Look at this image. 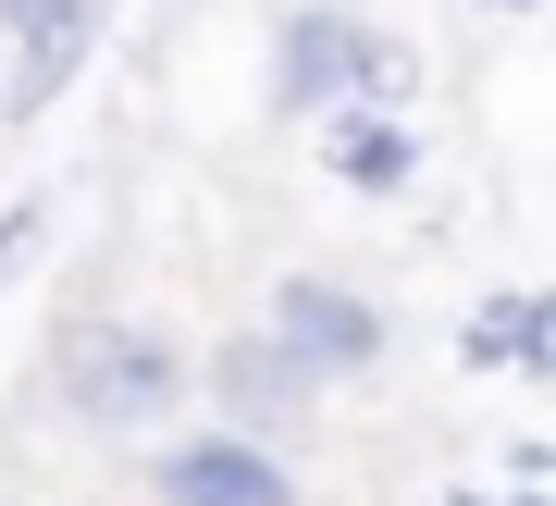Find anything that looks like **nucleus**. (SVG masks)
Instances as JSON below:
<instances>
[{"label":"nucleus","mask_w":556,"mask_h":506,"mask_svg":"<svg viewBox=\"0 0 556 506\" xmlns=\"http://www.w3.org/2000/svg\"><path fill=\"white\" fill-rule=\"evenodd\" d=\"M445 506H482V494H445Z\"/></svg>","instance_id":"ddd939ff"},{"label":"nucleus","mask_w":556,"mask_h":506,"mask_svg":"<svg viewBox=\"0 0 556 506\" xmlns=\"http://www.w3.org/2000/svg\"><path fill=\"white\" fill-rule=\"evenodd\" d=\"M100 38H112V0H38V13L13 25V75H0V112L13 124H38L62 87L100 62Z\"/></svg>","instance_id":"423d86ee"},{"label":"nucleus","mask_w":556,"mask_h":506,"mask_svg":"<svg viewBox=\"0 0 556 506\" xmlns=\"http://www.w3.org/2000/svg\"><path fill=\"white\" fill-rule=\"evenodd\" d=\"M186 383L211 395V420H236V432H260V445H285V432H309V408H321V370L285 346L273 321H248V333H223V346L186 370Z\"/></svg>","instance_id":"f03ea898"},{"label":"nucleus","mask_w":556,"mask_h":506,"mask_svg":"<svg viewBox=\"0 0 556 506\" xmlns=\"http://www.w3.org/2000/svg\"><path fill=\"white\" fill-rule=\"evenodd\" d=\"M482 13H544V0H482Z\"/></svg>","instance_id":"f8f14e48"},{"label":"nucleus","mask_w":556,"mask_h":506,"mask_svg":"<svg viewBox=\"0 0 556 506\" xmlns=\"http://www.w3.org/2000/svg\"><path fill=\"white\" fill-rule=\"evenodd\" d=\"M482 506H556V494L544 482H507V494H482Z\"/></svg>","instance_id":"9d476101"},{"label":"nucleus","mask_w":556,"mask_h":506,"mask_svg":"<svg viewBox=\"0 0 556 506\" xmlns=\"http://www.w3.org/2000/svg\"><path fill=\"white\" fill-rule=\"evenodd\" d=\"M457 370H519V383H556V296L544 284H507L457 321Z\"/></svg>","instance_id":"6e6552de"},{"label":"nucleus","mask_w":556,"mask_h":506,"mask_svg":"<svg viewBox=\"0 0 556 506\" xmlns=\"http://www.w3.org/2000/svg\"><path fill=\"white\" fill-rule=\"evenodd\" d=\"M50 408L75 420V432H100V445H149V432L186 408L174 333H161V321H124V309L62 321V346H50Z\"/></svg>","instance_id":"f257e3e1"},{"label":"nucleus","mask_w":556,"mask_h":506,"mask_svg":"<svg viewBox=\"0 0 556 506\" xmlns=\"http://www.w3.org/2000/svg\"><path fill=\"white\" fill-rule=\"evenodd\" d=\"M321 186L346 198H408L420 186V124L396 112V99H321Z\"/></svg>","instance_id":"39448f33"},{"label":"nucleus","mask_w":556,"mask_h":506,"mask_svg":"<svg viewBox=\"0 0 556 506\" xmlns=\"http://www.w3.org/2000/svg\"><path fill=\"white\" fill-rule=\"evenodd\" d=\"M25 13H38V0H0V38H13V25H25Z\"/></svg>","instance_id":"9b49d317"},{"label":"nucleus","mask_w":556,"mask_h":506,"mask_svg":"<svg viewBox=\"0 0 556 506\" xmlns=\"http://www.w3.org/2000/svg\"><path fill=\"white\" fill-rule=\"evenodd\" d=\"M38 248H50V198H13V211H0V296L38 273Z\"/></svg>","instance_id":"1a4fd4ad"},{"label":"nucleus","mask_w":556,"mask_h":506,"mask_svg":"<svg viewBox=\"0 0 556 506\" xmlns=\"http://www.w3.org/2000/svg\"><path fill=\"white\" fill-rule=\"evenodd\" d=\"M358 50H371V25L334 13V0H298L273 38V112H321V99H358Z\"/></svg>","instance_id":"0eeeda50"},{"label":"nucleus","mask_w":556,"mask_h":506,"mask_svg":"<svg viewBox=\"0 0 556 506\" xmlns=\"http://www.w3.org/2000/svg\"><path fill=\"white\" fill-rule=\"evenodd\" d=\"M260 321H273L285 346L321 370V383H371V370H383V346H396V321H383L358 284H334V273H285L273 296H260Z\"/></svg>","instance_id":"20e7f679"},{"label":"nucleus","mask_w":556,"mask_h":506,"mask_svg":"<svg viewBox=\"0 0 556 506\" xmlns=\"http://www.w3.org/2000/svg\"><path fill=\"white\" fill-rule=\"evenodd\" d=\"M149 506H309L298 494V469H285L260 432H236V420H211V432H174L161 420L149 432Z\"/></svg>","instance_id":"7ed1b4c3"}]
</instances>
